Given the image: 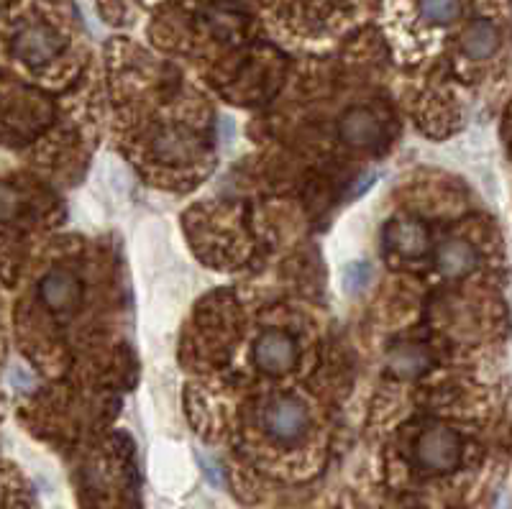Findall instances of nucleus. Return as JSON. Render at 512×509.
I'll list each match as a JSON object with an SVG mask.
<instances>
[{"instance_id": "2", "label": "nucleus", "mask_w": 512, "mask_h": 509, "mask_svg": "<svg viewBox=\"0 0 512 509\" xmlns=\"http://www.w3.org/2000/svg\"><path fill=\"white\" fill-rule=\"evenodd\" d=\"M418 461L431 471H451L461 461L459 435L448 428L425 430L418 440Z\"/></svg>"}, {"instance_id": "1", "label": "nucleus", "mask_w": 512, "mask_h": 509, "mask_svg": "<svg viewBox=\"0 0 512 509\" xmlns=\"http://www.w3.org/2000/svg\"><path fill=\"white\" fill-rule=\"evenodd\" d=\"M8 47H11L13 57L26 64L29 70H41L64 52L67 36L49 18L29 16L13 26Z\"/></svg>"}, {"instance_id": "3", "label": "nucleus", "mask_w": 512, "mask_h": 509, "mask_svg": "<svg viewBox=\"0 0 512 509\" xmlns=\"http://www.w3.org/2000/svg\"><path fill=\"white\" fill-rule=\"evenodd\" d=\"M39 297L52 313H70L80 305L82 284L67 269H52L39 284Z\"/></svg>"}, {"instance_id": "4", "label": "nucleus", "mask_w": 512, "mask_h": 509, "mask_svg": "<svg viewBox=\"0 0 512 509\" xmlns=\"http://www.w3.org/2000/svg\"><path fill=\"white\" fill-rule=\"evenodd\" d=\"M264 423H267V430L274 435V438L290 443V440L303 438V433L308 430L310 417H308V410H305L300 402L280 400L269 407Z\"/></svg>"}, {"instance_id": "10", "label": "nucleus", "mask_w": 512, "mask_h": 509, "mask_svg": "<svg viewBox=\"0 0 512 509\" xmlns=\"http://www.w3.org/2000/svg\"><path fill=\"white\" fill-rule=\"evenodd\" d=\"M474 267H477V251L466 241H448L438 251V269L446 277H466Z\"/></svg>"}, {"instance_id": "7", "label": "nucleus", "mask_w": 512, "mask_h": 509, "mask_svg": "<svg viewBox=\"0 0 512 509\" xmlns=\"http://www.w3.org/2000/svg\"><path fill=\"white\" fill-rule=\"evenodd\" d=\"M500 49V29L489 18H477L461 34V52L469 59H487Z\"/></svg>"}, {"instance_id": "5", "label": "nucleus", "mask_w": 512, "mask_h": 509, "mask_svg": "<svg viewBox=\"0 0 512 509\" xmlns=\"http://www.w3.org/2000/svg\"><path fill=\"white\" fill-rule=\"evenodd\" d=\"M295 343L285 333H264L254 346V361L256 366L267 374H285L295 364Z\"/></svg>"}, {"instance_id": "9", "label": "nucleus", "mask_w": 512, "mask_h": 509, "mask_svg": "<svg viewBox=\"0 0 512 509\" xmlns=\"http://www.w3.org/2000/svg\"><path fill=\"white\" fill-rule=\"evenodd\" d=\"M390 243L402 256H423L428 251V231L420 220H397L390 226Z\"/></svg>"}, {"instance_id": "6", "label": "nucleus", "mask_w": 512, "mask_h": 509, "mask_svg": "<svg viewBox=\"0 0 512 509\" xmlns=\"http://www.w3.org/2000/svg\"><path fill=\"white\" fill-rule=\"evenodd\" d=\"M338 134L354 149H372L382 139V126L374 118V113L364 108H354L338 121Z\"/></svg>"}, {"instance_id": "8", "label": "nucleus", "mask_w": 512, "mask_h": 509, "mask_svg": "<svg viewBox=\"0 0 512 509\" xmlns=\"http://www.w3.org/2000/svg\"><path fill=\"white\" fill-rule=\"evenodd\" d=\"M387 366L400 379H415V376H423L425 371L431 369V356H428L425 348L413 346V343H402V346L390 351Z\"/></svg>"}, {"instance_id": "11", "label": "nucleus", "mask_w": 512, "mask_h": 509, "mask_svg": "<svg viewBox=\"0 0 512 509\" xmlns=\"http://www.w3.org/2000/svg\"><path fill=\"white\" fill-rule=\"evenodd\" d=\"M344 279H346V292L356 295V292H361L364 287H367L369 279H372V272H369L367 264H351V267L346 269Z\"/></svg>"}, {"instance_id": "12", "label": "nucleus", "mask_w": 512, "mask_h": 509, "mask_svg": "<svg viewBox=\"0 0 512 509\" xmlns=\"http://www.w3.org/2000/svg\"><path fill=\"white\" fill-rule=\"evenodd\" d=\"M200 463H203V469H205V476H208L210 481H213V484L216 486H221V476H218V471H216V466H210V463H205L203 458H200Z\"/></svg>"}]
</instances>
